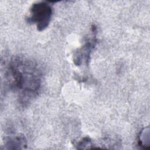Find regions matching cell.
<instances>
[{
	"instance_id": "obj_1",
	"label": "cell",
	"mask_w": 150,
	"mask_h": 150,
	"mask_svg": "<svg viewBox=\"0 0 150 150\" xmlns=\"http://www.w3.org/2000/svg\"><path fill=\"white\" fill-rule=\"evenodd\" d=\"M5 79L9 87L18 93L19 103L26 105L39 93L42 73L33 60L24 56H15L8 63Z\"/></svg>"
},
{
	"instance_id": "obj_2",
	"label": "cell",
	"mask_w": 150,
	"mask_h": 150,
	"mask_svg": "<svg viewBox=\"0 0 150 150\" xmlns=\"http://www.w3.org/2000/svg\"><path fill=\"white\" fill-rule=\"evenodd\" d=\"M52 15V7L46 2H38L32 4L30 9V16L27 19L28 22L35 24L39 31H42L47 28Z\"/></svg>"
},
{
	"instance_id": "obj_3",
	"label": "cell",
	"mask_w": 150,
	"mask_h": 150,
	"mask_svg": "<svg viewBox=\"0 0 150 150\" xmlns=\"http://www.w3.org/2000/svg\"><path fill=\"white\" fill-rule=\"evenodd\" d=\"M26 145V139L22 134L11 135L5 142L6 149H24Z\"/></svg>"
}]
</instances>
